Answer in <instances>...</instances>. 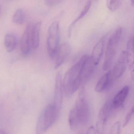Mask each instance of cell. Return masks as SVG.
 I'll list each match as a JSON object with an SVG mask.
<instances>
[{
  "mask_svg": "<svg viewBox=\"0 0 134 134\" xmlns=\"http://www.w3.org/2000/svg\"><path fill=\"white\" fill-rule=\"evenodd\" d=\"M87 55L72 65L67 72L63 79L64 93L67 97H70L82 85V70Z\"/></svg>",
  "mask_w": 134,
  "mask_h": 134,
  "instance_id": "1",
  "label": "cell"
},
{
  "mask_svg": "<svg viewBox=\"0 0 134 134\" xmlns=\"http://www.w3.org/2000/svg\"><path fill=\"white\" fill-rule=\"evenodd\" d=\"M59 112L53 103L48 105L38 119L36 134H44L49 130L57 120Z\"/></svg>",
  "mask_w": 134,
  "mask_h": 134,
  "instance_id": "2",
  "label": "cell"
},
{
  "mask_svg": "<svg viewBox=\"0 0 134 134\" xmlns=\"http://www.w3.org/2000/svg\"><path fill=\"white\" fill-rule=\"evenodd\" d=\"M60 40L59 24L58 21H54L49 27L47 40V51L51 59L55 58L60 46Z\"/></svg>",
  "mask_w": 134,
  "mask_h": 134,
  "instance_id": "3",
  "label": "cell"
},
{
  "mask_svg": "<svg viewBox=\"0 0 134 134\" xmlns=\"http://www.w3.org/2000/svg\"><path fill=\"white\" fill-rule=\"evenodd\" d=\"M122 31V27L117 28L108 42L103 65L104 71H107L109 69L112 64L116 52V47L121 38Z\"/></svg>",
  "mask_w": 134,
  "mask_h": 134,
  "instance_id": "4",
  "label": "cell"
},
{
  "mask_svg": "<svg viewBox=\"0 0 134 134\" xmlns=\"http://www.w3.org/2000/svg\"><path fill=\"white\" fill-rule=\"evenodd\" d=\"M74 108L75 109L80 125H85L90 116V109L85 97V89L82 86L79 92Z\"/></svg>",
  "mask_w": 134,
  "mask_h": 134,
  "instance_id": "5",
  "label": "cell"
},
{
  "mask_svg": "<svg viewBox=\"0 0 134 134\" xmlns=\"http://www.w3.org/2000/svg\"><path fill=\"white\" fill-rule=\"evenodd\" d=\"M63 79L61 74L59 72L56 76L53 104L59 111H60L63 105Z\"/></svg>",
  "mask_w": 134,
  "mask_h": 134,
  "instance_id": "6",
  "label": "cell"
},
{
  "mask_svg": "<svg viewBox=\"0 0 134 134\" xmlns=\"http://www.w3.org/2000/svg\"><path fill=\"white\" fill-rule=\"evenodd\" d=\"M115 79L112 71H109L98 80L95 86V91L98 93L106 91L112 85Z\"/></svg>",
  "mask_w": 134,
  "mask_h": 134,
  "instance_id": "7",
  "label": "cell"
},
{
  "mask_svg": "<svg viewBox=\"0 0 134 134\" xmlns=\"http://www.w3.org/2000/svg\"><path fill=\"white\" fill-rule=\"evenodd\" d=\"M111 107V104L107 102L102 106L100 109L97 125V132L98 134H101L103 131L104 126L108 118Z\"/></svg>",
  "mask_w": 134,
  "mask_h": 134,
  "instance_id": "8",
  "label": "cell"
},
{
  "mask_svg": "<svg viewBox=\"0 0 134 134\" xmlns=\"http://www.w3.org/2000/svg\"><path fill=\"white\" fill-rule=\"evenodd\" d=\"M127 65L126 51H122L120 55L118 61L112 70L115 79L121 77L125 72Z\"/></svg>",
  "mask_w": 134,
  "mask_h": 134,
  "instance_id": "9",
  "label": "cell"
},
{
  "mask_svg": "<svg viewBox=\"0 0 134 134\" xmlns=\"http://www.w3.org/2000/svg\"><path fill=\"white\" fill-rule=\"evenodd\" d=\"M95 66L91 56L87 55L82 68L81 74L82 85L89 80L94 71Z\"/></svg>",
  "mask_w": 134,
  "mask_h": 134,
  "instance_id": "10",
  "label": "cell"
},
{
  "mask_svg": "<svg viewBox=\"0 0 134 134\" xmlns=\"http://www.w3.org/2000/svg\"><path fill=\"white\" fill-rule=\"evenodd\" d=\"M31 26L27 25L25 28L20 40V49L23 54L27 55L29 53L31 47Z\"/></svg>",
  "mask_w": 134,
  "mask_h": 134,
  "instance_id": "11",
  "label": "cell"
},
{
  "mask_svg": "<svg viewBox=\"0 0 134 134\" xmlns=\"http://www.w3.org/2000/svg\"><path fill=\"white\" fill-rule=\"evenodd\" d=\"M70 52V46L66 42L60 46L56 56L55 68L59 67L64 63Z\"/></svg>",
  "mask_w": 134,
  "mask_h": 134,
  "instance_id": "12",
  "label": "cell"
},
{
  "mask_svg": "<svg viewBox=\"0 0 134 134\" xmlns=\"http://www.w3.org/2000/svg\"><path fill=\"white\" fill-rule=\"evenodd\" d=\"M105 37H102L94 46L91 56L92 60L95 66L99 63L104 51V46Z\"/></svg>",
  "mask_w": 134,
  "mask_h": 134,
  "instance_id": "13",
  "label": "cell"
},
{
  "mask_svg": "<svg viewBox=\"0 0 134 134\" xmlns=\"http://www.w3.org/2000/svg\"><path fill=\"white\" fill-rule=\"evenodd\" d=\"M129 91L130 87L128 86H126L120 90L113 98L112 101V107L117 108L122 106L127 98Z\"/></svg>",
  "mask_w": 134,
  "mask_h": 134,
  "instance_id": "14",
  "label": "cell"
},
{
  "mask_svg": "<svg viewBox=\"0 0 134 134\" xmlns=\"http://www.w3.org/2000/svg\"><path fill=\"white\" fill-rule=\"evenodd\" d=\"M41 26V22H37L31 26V47L33 50L37 49L39 46Z\"/></svg>",
  "mask_w": 134,
  "mask_h": 134,
  "instance_id": "15",
  "label": "cell"
},
{
  "mask_svg": "<svg viewBox=\"0 0 134 134\" xmlns=\"http://www.w3.org/2000/svg\"><path fill=\"white\" fill-rule=\"evenodd\" d=\"M17 38L12 34H7L4 38V45L5 50L8 52H12L16 46Z\"/></svg>",
  "mask_w": 134,
  "mask_h": 134,
  "instance_id": "16",
  "label": "cell"
},
{
  "mask_svg": "<svg viewBox=\"0 0 134 134\" xmlns=\"http://www.w3.org/2000/svg\"><path fill=\"white\" fill-rule=\"evenodd\" d=\"M91 1H88L85 4L84 7H83V8L82 9V11H81L80 13L79 14L78 17L74 20V21L72 22L69 25L68 29V34L69 36H70V35H71V32L72 28H73L74 26L76 24L78 21H79L80 19H81L82 18H83L85 16V15L88 12L91 6Z\"/></svg>",
  "mask_w": 134,
  "mask_h": 134,
  "instance_id": "17",
  "label": "cell"
},
{
  "mask_svg": "<svg viewBox=\"0 0 134 134\" xmlns=\"http://www.w3.org/2000/svg\"><path fill=\"white\" fill-rule=\"evenodd\" d=\"M68 123L70 129L74 131L76 130L80 126L75 109L74 107L69 112L68 116Z\"/></svg>",
  "mask_w": 134,
  "mask_h": 134,
  "instance_id": "18",
  "label": "cell"
},
{
  "mask_svg": "<svg viewBox=\"0 0 134 134\" xmlns=\"http://www.w3.org/2000/svg\"><path fill=\"white\" fill-rule=\"evenodd\" d=\"M127 62L129 68L131 70L134 67V49L132 46L131 39L128 41L127 46Z\"/></svg>",
  "mask_w": 134,
  "mask_h": 134,
  "instance_id": "19",
  "label": "cell"
},
{
  "mask_svg": "<svg viewBox=\"0 0 134 134\" xmlns=\"http://www.w3.org/2000/svg\"><path fill=\"white\" fill-rule=\"evenodd\" d=\"M13 21L18 24L23 23L25 20V14L22 9L19 8L16 11L13 17Z\"/></svg>",
  "mask_w": 134,
  "mask_h": 134,
  "instance_id": "20",
  "label": "cell"
},
{
  "mask_svg": "<svg viewBox=\"0 0 134 134\" xmlns=\"http://www.w3.org/2000/svg\"><path fill=\"white\" fill-rule=\"evenodd\" d=\"M120 1H107V5L108 8L110 11L114 12L116 11L120 6Z\"/></svg>",
  "mask_w": 134,
  "mask_h": 134,
  "instance_id": "21",
  "label": "cell"
},
{
  "mask_svg": "<svg viewBox=\"0 0 134 134\" xmlns=\"http://www.w3.org/2000/svg\"><path fill=\"white\" fill-rule=\"evenodd\" d=\"M121 123L119 121L115 122L112 126L109 134H120L121 130Z\"/></svg>",
  "mask_w": 134,
  "mask_h": 134,
  "instance_id": "22",
  "label": "cell"
},
{
  "mask_svg": "<svg viewBox=\"0 0 134 134\" xmlns=\"http://www.w3.org/2000/svg\"><path fill=\"white\" fill-rule=\"evenodd\" d=\"M134 114V105L132 107L130 110L129 111L125 118L123 124V127H125L127 125L130 120L132 118Z\"/></svg>",
  "mask_w": 134,
  "mask_h": 134,
  "instance_id": "23",
  "label": "cell"
},
{
  "mask_svg": "<svg viewBox=\"0 0 134 134\" xmlns=\"http://www.w3.org/2000/svg\"><path fill=\"white\" fill-rule=\"evenodd\" d=\"M61 1H55V0H47L45 1L44 2L48 6H54L61 2Z\"/></svg>",
  "mask_w": 134,
  "mask_h": 134,
  "instance_id": "24",
  "label": "cell"
},
{
  "mask_svg": "<svg viewBox=\"0 0 134 134\" xmlns=\"http://www.w3.org/2000/svg\"><path fill=\"white\" fill-rule=\"evenodd\" d=\"M97 132L95 131L93 126H91L88 128L86 134H97Z\"/></svg>",
  "mask_w": 134,
  "mask_h": 134,
  "instance_id": "25",
  "label": "cell"
},
{
  "mask_svg": "<svg viewBox=\"0 0 134 134\" xmlns=\"http://www.w3.org/2000/svg\"><path fill=\"white\" fill-rule=\"evenodd\" d=\"M131 76L132 78L134 80V67L132 69V71H131Z\"/></svg>",
  "mask_w": 134,
  "mask_h": 134,
  "instance_id": "26",
  "label": "cell"
},
{
  "mask_svg": "<svg viewBox=\"0 0 134 134\" xmlns=\"http://www.w3.org/2000/svg\"><path fill=\"white\" fill-rule=\"evenodd\" d=\"M131 42H132V46L134 49V36L131 39Z\"/></svg>",
  "mask_w": 134,
  "mask_h": 134,
  "instance_id": "27",
  "label": "cell"
},
{
  "mask_svg": "<svg viewBox=\"0 0 134 134\" xmlns=\"http://www.w3.org/2000/svg\"><path fill=\"white\" fill-rule=\"evenodd\" d=\"M0 134H5V132L2 130H0Z\"/></svg>",
  "mask_w": 134,
  "mask_h": 134,
  "instance_id": "28",
  "label": "cell"
},
{
  "mask_svg": "<svg viewBox=\"0 0 134 134\" xmlns=\"http://www.w3.org/2000/svg\"><path fill=\"white\" fill-rule=\"evenodd\" d=\"M131 3L132 6H134V1H131Z\"/></svg>",
  "mask_w": 134,
  "mask_h": 134,
  "instance_id": "29",
  "label": "cell"
},
{
  "mask_svg": "<svg viewBox=\"0 0 134 134\" xmlns=\"http://www.w3.org/2000/svg\"><path fill=\"white\" fill-rule=\"evenodd\" d=\"M1 6H0V12H1Z\"/></svg>",
  "mask_w": 134,
  "mask_h": 134,
  "instance_id": "30",
  "label": "cell"
}]
</instances>
